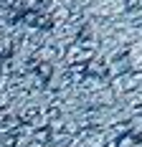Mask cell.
<instances>
[{"mask_svg":"<svg viewBox=\"0 0 142 147\" xmlns=\"http://www.w3.org/2000/svg\"><path fill=\"white\" fill-rule=\"evenodd\" d=\"M119 147H142V140H140V134H135V132H127L122 140H119Z\"/></svg>","mask_w":142,"mask_h":147,"instance_id":"obj_1","label":"cell"}]
</instances>
